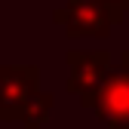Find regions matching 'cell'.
<instances>
[{
    "instance_id": "1",
    "label": "cell",
    "mask_w": 129,
    "mask_h": 129,
    "mask_svg": "<svg viewBox=\"0 0 129 129\" xmlns=\"http://www.w3.org/2000/svg\"><path fill=\"white\" fill-rule=\"evenodd\" d=\"M80 105L95 114L108 129H129V74L123 68H111L92 92L80 95Z\"/></svg>"
},
{
    "instance_id": "2",
    "label": "cell",
    "mask_w": 129,
    "mask_h": 129,
    "mask_svg": "<svg viewBox=\"0 0 129 129\" xmlns=\"http://www.w3.org/2000/svg\"><path fill=\"white\" fill-rule=\"evenodd\" d=\"M52 22L64 28L68 37H108L114 19L102 0H68L52 12Z\"/></svg>"
},
{
    "instance_id": "3",
    "label": "cell",
    "mask_w": 129,
    "mask_h": 129,
    "mask_svg": "<svg viewBox=\"0 0 129 129\" xmlns=\"http://www.w3.org/2000/svg\"><path fill=\"white\" fill-rule=\"evenodd\" d=\"M40 86L37 64H0V123L22 120V108Z\"/></svg>"
},
{
    "instance_id": "4",
    "label": "cell",
    "mask_w": 129,
    "mask_h": 129,
    "mask_svg": "<svg viewBox=\"0 0 129 129\" xmlns=\"http://www.w3.org/2000/svg\"><path fill=\"white\" fill-rule=\"evenodd\" d=\"M64 61H68V92L74 95L92 92L111 71V52L105 49H71Z\"/></svg>"
},
{
    "instance_id": "5",
    "label": "cell",
    "mask_w": 129,
    "mask_h": 129,
    "mask_svg": "<svg viewBox=\"0 0 129 129\" xmlns=\"http://www.w3.org/2000/svg\"><path fill=\"white\" fill-rule=\"evenodd\" d=\"M52 105H55V95L52 92H43L40 86L31 92V99L25 102V108H22V123H25V129H40V126H46V120H49V114H52Z\"/></svg>"
},
{
    "instance_id": "6",
    "label": "cell",
    "mask_w": 129,
    "mask_h": 129,
    "mask_svg": "<svg viewBox=\"0 0 129 129\" xmlns=\"http://www.w3.org/2000/svg\"><path fill=\"white\" fill-rule=\"evenodd\" d=\"M102 3L108 6V12H111V19H114V25H120L123 15H126V3H129V0H102Z\"/></svg>"
},
{
    "instance_id": "7",
    "label": "cell",
    "mask_w": 129,
    "mask_h": 129,
    "mask_svg": "<svg viewBox=\"0 0 129 129\" xmlns=\"http://www.w3.org/2000/svg\"><path fill=\"white\" fill-rule=\"evenodd\" d=\"M120 68H123V71H126V74H129V49H126V52H123V55H120Z\"/></svg>"
},
{
    "instance_id": "8",
    "label": "cell",
    "mask_w": 129,
    "mask_h": 129,
    "mask_svg": "<svg viewBox=\"0 0 129 129\" xmlns=\"http://www.w3.org/2000/svg\"><path fill=\"white\" fill-rule=\"evenodd\" d=\"M126 12H129V3H126Z\"/></svg>"
}]
</instances>
